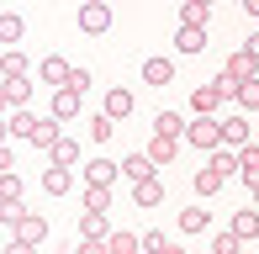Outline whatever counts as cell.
<instances>
[{
	"label": "cell",
	"mask_w": 259,
	"mask_h": 254,
	"mask_svg": "<svg viewBox=\"0 0 259 254\" xmlns=\"http://www.w3.org/2000/svg\"><path fill=\"white\" fill-rule=\"evenodd\" d=\"M185 143L191 148H222V122L217 117H196V122H185Z\"/></svg>",
	"instance_id": "obj_1"
},
{
	"label": "cell",
	"mask_w": 259,
	"mask_h": 254,
	"mask_svg": "<svg viewBox=\"0 0 259 254\" xmlns=\"http://www.w3.org/2000/svg\"><path fill=\"white\" fill-rule=\"evenodd\" d=\"M79 32H90V37L111 32V6H106V0H85V6H79Z\"/></svg>",
	"instance_id": "obj_2"
},
{
	"label": "cell",
	"mask_w": 259,
	"mask_h": 254,
	"mask_svg": "<svg viewBox=\"0 0 259 254\" xmlns=\"http://www.w3.org/2000/svg\"><path fill=\"white\" fill-rule=\"evenodd\" d=\"M222 74H228V79H238V85H243V79H259V53L233 48V53H228V64H222Z\"/></svg>",
	"instance_id": "obj_3"
},
{
	"label": "cell",
	"mask_w": 259,
	"mask_h": 254,
	"mask_svg": "<svg viewBox=\"0 0 259 254\" xmlns=\"http://www.w3.org/2000/svg\"><path fill=\"white\" fill-rule=\"evenodd\" d=\"M222 101H228V96H222V85H217V79H211V85H196V90H191L196 117H217V106H222Z\"/></svg>",
	"instance_id": "obj_4"
},
{
	"label": "cell",
	"mask_w": 259,
	"mask_h": 254,
	"mask_svg": "<svg viewBox=\"0 0 259 254\" xmlns=\"http://www.w3.org/2000/svg\"><path fill=\"white\" fill-rule=\"evenodd\" d=\"M69 74H74V64H69V59H58V53H48V59H42L37 64V79H42V85H69Z\"/></svg>",
	"instance_id": "obj_5"
},
{
	"label": "cell",
	"mask_w": 259,
	"mask_h": 254,
	"mask_svg": "<svg viewBox=\"0 0 259 254\" xmlns=\"http://www.w3.org/2000/svg\"><path fill=\"white\" fill-rule=\"evenodd\" d=\"M122 175V164H116V159H106V154H96L85 164V186H111V180Z\"/></svg>",
	"instance_id": "obj_6"
},
{
	"label": "cell",
	"mask_w": 259,
	"mask_h": 254,
	"mask_svg": "<svg viewBox=\"0 0 259 254\" xmlns=\"http://www.w3.org/2000/svg\"><path fill=\"white\" fill-rule=\"evenodd\" d=\"M48 117H58V122H74V117H79V90L58 85V90H53V106H48Z\"/></svg>",
	"instance_id": "obj_7"
},
{
	"label": "cell",
	"mask_w": 259,
	"mask_h": 254,
	"mask_svg": "<svg viewBox=\"0 0 259 254\" xmlns=\"http://www.w3.org/2000/svg\"><path fill=\"white\" fill-rule=\"evenodd\" d=\"M222 143H228V148H243V143H249V111L222 117Z\"/></svg>",
	"instance_id": "obj_8"
},
{
	"label": "cell",
	"mask_w": 259,
	"mask_h": 254,
	"mask_svg": "<svg viewBox=\"0 0 259 254\" xmlns=\"http://www.w3.org/2000/svg\"><path fill=\"white\" fill-rule=\"evenodd\" d=\"M122 175L133 180V186H138V180H154V175H159V164H154V159L143 154V148H138V154H127V159H122Z\"/></svg>",
	"instance_id": "obj_9"
},
{
	"label": "cell",
	"mask_w": 259,
	"mask_h": 254,
	"mask_svg": "<svg viewBox=\"0 0 259 254\" xmlns=\"http://www.w3.org/2000/svg\"><path fill=\"white\" fill-rule=\"evenodd\" d=\"M16 238H21V244H32V249H37L42 238H48V217L27 212V217H21V223H16Z\"/></svg>",
	"instance_id": "obj_10"
},
{
	"label": "cell",
	"mask_w": 259,
	"mask_h": 254,
	"mask_svg": "<svg viewBox=\"0 0 259 254\" xmlns=\"http://www.w3.org/2000/svg\"><path fill=\"white\" fill-rule=\"evenodd\" d=\"M21 37H27V21L16 11H0V48H16Z\"/></svg>",
	"instance_id": "obj_11"
},
{
	"label": "cell",
	"mask_w": 259,
	"mask_h": 254,
	"mask_svg": "<svg viewBox=\"0 0 259 254\" xmlns=\"http://www.w3.org/2000/svg\"><path fill=\"white\" fill-rule=\"evenodd\" d=\"M0 74H6V79H27L32 74L27 53H21V48H6V53H0Z\"/></svg>",
	"instance_id": "obj_12"
},
{
	"label": "cell",
	"mask_w": 259,
	"mask_h": 254,
	"mask_svg": "<svg viewBox=\"0 0 259 254\" xmlns=\"http://www.w3.org/2000/svg\"><path fill=\"white\" fill-rule=\"evenodd\" d=\"M42 191H48V196H69V191H74V170H42Z\"/></svg>",
	"instance_id": "obj_13"
},
{
	"label": "cell",
	"mask_w": 259,
	"mask_h": 254,
	"mask_svg": "<svg viewBox=\"0 0 259 254\" xmlns=\"http://www.w3.org/2000/svg\"><path fill=\"white\" fill-rule=\"evenodd\" d=\"M106 117H116V122H122V117H133V90H122V85H116V90H106Z\"/></svg>",
	"instance_id": "obj_14"
},
{
	"label": "cell",
	"mask_w": 259,
	"mask_h": 254,
	"mask_svg": "<svg viewBox=\"0 0 259 254\" xmlns=\"http://www.w3.org/2000/svg\"><path fill=\"white\" fill-rule=\"evenodd\" d=\"M58 138H64V133H58V117H37V127H32L27 143H32V148H53Z\"/></svg>",
	"instance_id": "obj_15"
},
{
	"label": "cell",
	"mask_w": 259,
	"mask_h": 254,
	"mask_svg": "<svg viewBox=\"0 0 259 254\" xmlns=\"http://www.w3.org/2000/svg\"><path fill=\"white\" fill-rule=\"evenodd\" d=\"M175 79V59H143V85H169Z\"/></svg>",
	"instance_id": "obj_16"
},
{
	"label": "cell",
	"mask_w": 259,
	"mask_h": 254,
	"mask_svg": "<svg viewBox=\"0 0 259 254\" xmlns=\"http://www.w3.org/2000/svg\"><path fill=\"white\" fill-rule=\"evenodd\" d=\"M159 201H164V180H159V175L133 186V206H159Z\"/></svg>",
	"instance_id": "obj_17"
},
{
	"label": "cell",
	"mask_w": 259,
	"mask_h": 254,
	"mask_svg": "<svg viewBox=\"0 0 259 254\" xmlns=\"http://www.w3.org/2000/svg\"><path fill=\"white\" fill-rule=\"evenodd\" d=\"M206 48V27H180L175 32V53H201Z\"/></svg>",
	"instance_id": "obj_18"
},
{
	"label": "cell",
	"mask_w": 259,
	"mask_h": 254,
	"mask_svg": "<svg viewBox=\"0 0 259 254\" xmlns=\"http://www.w3.org/2000/svg\"><path fill=\"white\" fill-rule=\"evenodd\" d=\"M175 148H180V138H159V133H154V138H148V148H143V154H148V159H154V164L164 170V164L175 159Z\"/></svg>",
	"instance_id": "obj_19"
},
{
	"label": "cell",
	"mask_w": 259,
	"mask_h": 254,
	"mask_svg": "<svg viewBox=\"0 0 259 254\" xmlns=\"http://www.w3.org/2000/svg\"><path fill=\"white\" fill-rule=\"evenodd\" d=\"M48 159H53L58 170H74L79 164V143H74V138H58V143L48 148Z\"/></svg>",
	"instance_id": "obj_20"
},
{
	"label": "cell",
	"mask_w": 259,
	"mask_h": 254,
	"mask_svg": "<svg viewBox=\"0 0 259 254\" xmlns=\"http://www.w3.org/2000/svg\"><path fill=\"white\" fill-rule=\"evenodd\" d=\"M79 238H111L106 212H79Z\"/></svg>",
	"instance_id": "obj_21"
},
{
	"label": "cell",
	"mask_w": 259,
	"mask_h": 254,
	"mask_svg": "<svg viewBox=\"0 0 259 254\" xmlns=\"http://www.w3.org/2000/svg\"><path fill=\"white\" fill-rule=\"evenodd\" d=\"M6 127H11V138H32V127H37V111H32V106H16V111L6 117Z\"/></svg>",
	"instance_id": "obj_22"
},
{
	"label": "cell",
	"mask_w": 259,
	"mask_h": 254,
	"mask_svg": "<svg viewBox=\"0 0 259 254\" xmlns=\"http://www.w3.org/2000/svg\"><path fill=\"white\" fill-rule=\"evenodd\" d=\"M238 175L249 180V186H259V143H243L238 148Z\"/></svg>",
	"instance_id": "obj_23"
},
{
	"label": "cell",
	"mask_w": 259,
	"mask_h": 254,
	"mask_svg": "<svg viewBox=\"0 0 259 254\" xmlns=\"http://www.w3.org/2000/svg\"><path fill=\"white\" fill-rule=\"evenodd\" d=\"M233 233L249 244V238L259 233V206H243V212H233Z\"/></svg>",
	"instance_id": "obj_24"
},
{
	"label": "cell",
	"mask_w": 259,
	"mask_h": 254,
	"mask_svg": "<svg viewBox=\"0 0 259 254\" xmlns=\"http://www.w3.org/2000/svg\"><path fill=\"white\" fill-rule=\"evenodd\" d=\"M154 133L159 138H185V117H180V111H159V117H154Z\"/></svg>",
	"instance_id": "obj_25"
},
{
	"label": "cell",
	"mask_w": 259,
	"mask_h": 254,
	"mask_svg": "<svg viewBox=\"0 0 259 254\" xmlns=\"http://www.w3.org/2000/svg\"><path fill=\"white\" fill-rule=\"evenodd\" d=\"M206 164H211V170H217V175H222V180H228V175H233V170H238V148H228V143H222V148H211V159H206Z\"/></svg>",
	"instance_id": "obj_26"
},
{
	"label": "cell",
	"mask_w": 259,
	"mask_h": 254,
	"mask_svg": "<svg viewBox=\"0 0 259 254\" xmlns=\"http://www.w3.org/2000/svg\"><path fill=\"white\" fill-rule=\"evenodd\" d=\"M106 244H111V254H143V238H138V233H127V228H116Z\"/></svg>",
	"instance_id": "obj_27"
},
{
	"label": "cell",
	"mask_w": 259,
	"mask_h": 254,
	"mask_svg": "<svg viewBox=\"0 0 259 254\" xmlns=\"http://www.w3.org/2000/svg\"><path fill=\"white\" fill-rule=\"evenodd\" d=\"M206 223H211L206 206H185V212H180V228H185V233H206Z\"/></svg>",
	"instance_id": "obj_28"
},
{
	"label": "cell",
	"mask_w": 259,
	"mask_h": 254,
	"mask_svg": "<svg viewBox=\"0 0 259 254\" xmlns=\"http://www.w3.org/2000/svg\"><path fill=\"white\" fill-rule=\"evenodd\" d=\"M85 212H111V186H85Z\"/></svg>",
	"instance_id": "obj_29"
},
{
	"label": "cell",
	"mask_w": 259,
	"mask_h": 254,
	"mask_svg": "<svg viewBox=\"0 0 259 254\" xmlns=\"http://www.w3.org/2000/svg\"><path fill=\"white\" fill-rule=\"evenodd\" d=\"M233 101H238V111H259V79H243L233 90Z\"/></svg>",
	"instance_id": "obj_30"
},
{
	"label": "cell",
	"mask_w": 259,
	"mask_h": 254,
	"mask_svg": "<svg viewBox=\"0 0 259 254\" xmlns=\"http://www.w3.org/2000/svg\"><path fill=\"white\" fill-rule=\"evenodd\" d=\"M90 138H96V143H111V138H116V117L96 111V117H90Z\"/></svg>",
	"instance_id": "obj_31"
},
{
	"label": "cell",
	"mask_w": 259,
	"mask_h": 254,
	"mask_svg": "<svg viewBox=\"0 0 259 254\" xmlns=\"http://www.w3.org/2000/svg\"><path fill=\"white\" fill-rule=\"evenodd\" d=\"M206 11L211 6H201V0H185L180 6V27H206Z\"/></svg>",
	"instance_id": "obj_32"
},
{
	"label": "cell",
	"mask_w": 259,
	"mask_h": 254,
	"mask_svg": "<svg viewBox=\"0 0 259 254\" xmlns=\"http://www.w3.org/2000/svg\"><path fill=\"white\" fill-rule=\"evenodd\" d=\"M217 191H222V175H217V170H211V164L196 170V196H217Z\"/></svg>",
	"instance_id": "obj_33"
},
{
	"label": "cell",
	"mask_w": 259,
	"mask_h": 254,
	"mask_svg": "<svg viewBox=\"0 0 259 254\" xmlns=\"http://www.w3.org/2000/svg\"><path fill=\"white\" fill-rule=\"evenodd\" d=\"M211 254H243V238L228 228V233H217V238H211Z\"/></svg>",
	"instance_id": "obj_34"
},
{
	"label": "cell",
	"mask_w": 259,
	"mask_h": 254,
	"mask_svg": "<svg viewBox=\"0 0 259 254\" xmlns=\"http://www.w3.org/2000/svg\"><path fill=\"white\" fill-rule=\"evenodd\" d=\"M6 96H11V106H27L32 101V79H6Z\"/></svg>",
	"instance_id": "obj_35"
},
{
	"label": "cell",
	"mask_w": 259,
	"mask_h": 254,
	"mask_svg": "<svg viewBox=\"0 0 259 254\" xmlns=\"http://www.w3.org/2000/svg\"><path fill=\"white\" fill-rule=\"evenodd\" d=\"M0 201H21V175H16V170L0 175Z\"/></svg>",
	"instance_id": "obj_36"
},
{
	"label": "cell",
	"mask_w": 259,
	"mask_h": 254,
	"mask_svg": "<svg viewBox=\"0 0 259 254\" xmlns=\"http://www.w3.org/2000/svg\"><path fill=\"white\" fill-rule=\"evenodd\" d=\"M21 217H27V206H21V201H0V223H6V228H16Z\"/></svg>",
	"instance_id": "obj_37"
},
{
	"label": "cell",
	"mask_w": 259,
	"mask_h": 254,
	"mask_svg": "<svg viewBox=\"0 0 259 254\" xmlns=\"http://www.w3.org/2000/svg\"><path fill=\"white\" fill-rule=\"evenodd\" d=\"M143 254H169V238L164 233H143Z\"/></svg>",
	"instance_id": "obj_38"
},
{
	"label": "cell",
	"mask_w": 259,
	"mask_h": 254,
	"mask_svg": "<svg viewBox=\"0 0 259 254\" xmlns=\"http://www.w3.org/2000/svg\"><path fill=\"white\" fill-rule=\"evenodd\" d=\"M90 85H96V74H90V69H74V74H69V90H79V96H85Z\"/></svg>",
	"instance_id": "obj_39"
},
{
	"label": "cell",
	"mask_w": 259,
	"mask_h": 254,
	"mask_svg": "<svg viewBox=\"0 0 259 254\" xmlns=\"http://www.w3.org/2000/svg\"><path fill=\"white\" fill-rule=\"evenodd\" d=\"M74 254H111V244H106V238H79Z\"/></svg>",
	"instance_id": "obj_40"
},
{
	"label": "cell",
	"mask_w": 259,
	"mask_h": 254,
	"mask_svg": "<svg viewBox=\"0 0 259 254\" xmlns=\"http://www.w3.org/2000/svg\"><path fill=\"white\" fill-rule=\"evenodd\" d=\"M16 170V154H11V143H0V175H11Z\"/></svg>",
	"instance_id": "obj_41"
},
{
	"label": "cell",
	"mask_w": 259,
	"mask_h": 254,
	"mask_svg": "<svg viewBox=\"0 0 259 254\" xmlns=\"http://www.w3.org/2000/svg\"><path fill=\"white\" fill-rule=\"evenodd\" d=\"M0 254H37V249H32V244H21V238H11V244L0 249Z\"/></svg>",
	"instance_id": "obj_42"
},
{
	"label": "cell",
	"mask_w": 259,
	"mask_h": 254,
	"mask_svg": "<svg viewBox=\"0 0 259 254\" xmlns=\"http://www.w3.org/2000/svg\"><path fill=\"white\" fill-rule=\"evenodd\" d=\"M11 111H16V106H11V96H6V85H0V117H11Z\"/></svg>",
	"instance_id": "obj_43"
},
{
	"label": "cell",
	"mask_w": 259,
	"mask_h": 254,
	"mask_svg": "<svg viewBox=\"0 0 259 254\" xmlns=\"http://www.w3.org/2000/svg\"><path fill=\"white\" fill-rule=\"evenodd\" d=\"M243 11H249V16H254V21H259V0H243Z\"/></svg>",
	"instance_id": "obj_44"
},
{
	"label": "cell",
	"mask_w": 259,
	"mask_h": 254,
	"mask_svg": "<svg viewBox=\"0 0 259 254\" xmlns=\"http://www.w3.org/2000/svg\"><path fill=\"white\" fill-rule=\"evenodd\" d=\"M0 143H11V127H6V117H0Z\"/></svg>",
	"instance_id": "obj_45"
},
{
	"label": "cell",
	"mask_w": 259,
	"mask_h": 254,
	"mask_svg": "<svg viewBox=\"0 0 259 254\" xmlns=\"http://www.w3.org/2000/svg\"><path fill=\"white\" fill-rule=\"evenodd\" d=\"M249 191H254V206H259V186H249Z\"/></svg>",
	"instance_id": "obj_46"
},
{
	"label": "cell",
	"mask_w": 259,
	"mask_h": 254,
	"mask_svg": "<svg viewBox=\"0 0 259 254\" xmlns=\"http://www.w3.org/2000/svg\"><path fill=\"white\" fill-rule=\"evenodd\" d=\"M201 6H211V0H201Z\"/></svg>",
	"instance_id": "obj_47"
},
{
	"label": "cell",
	"mask_w": 259,
	"mask_h": 254,
	"mask_svg": "<svg viewBox=\"0 0 259 254\" xmlns=\"http://www.w3.org/2000/svg\"><path fill=\"white\" fill-rule=\"evenodd\" d=\"M254 244H259V233H254Z\"/></svg>",
	"instance_id": "obj_48"
}]
</instances>
